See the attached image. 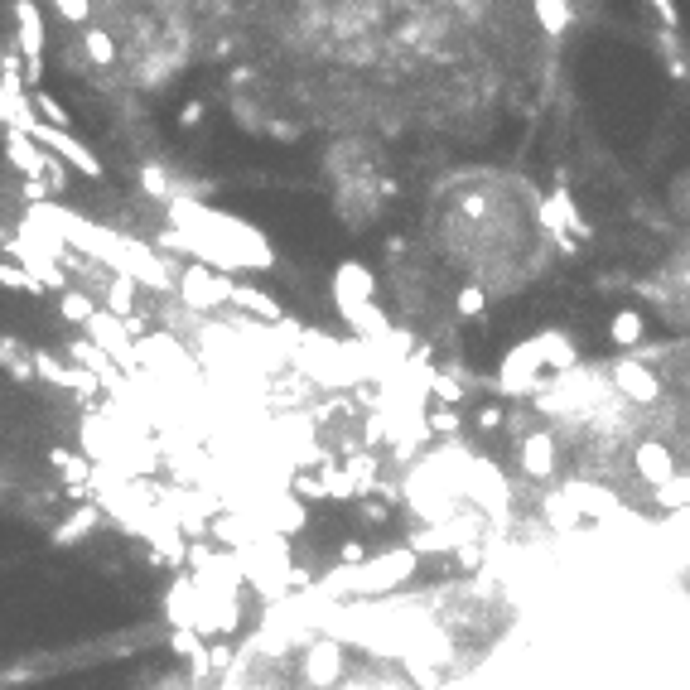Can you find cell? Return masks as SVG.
<instances>
[{
	"instance_id": "8fae6325",
	"label": "cell",
	"mask_w": 690,
	"mask_h": 690,
	"mask_svg": "<svg viewBox=\"0 0 690 690\" xmlns=\"http://www.w3.org/2000/svg\"><path fill=\"white\" fill-rule=\"evenodd\" d=\"M338 319H343L348 329L358 333L362 343H382V338H391V333H396L391 314L377 300H372V304H348V309H338Z\"/></svg>"
},
{
	"instance_id": "3957f363",
	"label": "cell",
	"mask_w": 690,
	"mask_h": 690,
	"mask_svg": "<svg viewBox=\"0 0 690 690\" xmlns=\"http://www.w3.org/2000/svg\"><path fill=\"white\" fill-rule=\"evenodd\" d=\"M232 285H237L232 276H222V271H213V266L194 261V266L179 276V300L189 304L194 314H213L218 304H232Z\"/></svg>"
},
{
	"instance_id": "ba28073f",
	"label": "cell",
	"mask_w": 690,
	"mask_h": 690,
	"mask_svg": "<svg viewBox=\"0 0 690 690\" xmlns=\"http://www.w3.org/2000/svg\"><path fill=\"white\" fill-rule=\"evenodd\" d=\"M87 338H92L107 358L136 362V338H131V324H126V319H116V314H107V309H97V319L87 324Z\"/></svg>"
},
{
	"instance_id": "9c48e42d",
	"label": "cell",
	"mask_w": 690,
	"mask_h": 690,
	"mask_svg": "<svg viewBox=\"0 0 690 690\" xmlns=\"http://www.w3.org/2000/svg\"><path fill=\"white\" fill-rule=\"evenodd\" d=\"M517 459H522V473L536 478V483H551L555 478V440L546 430H531L517 440Z\"/></svg>"
},
{
	"instance_id": "9a60e30c",
	"label": "cell",
	"mask_w": 690,
	"mask_h": 690,
	"mask_svg": "<svg viewBox=\"0 0 690 690\" xmlns=\"http://www.w3.org/2000/svg\"><path fill=\"white\" fill-rule=\"evenodd\" d=\"M565 493H570V502L580 507V512H589V517H623V507H618V497L608 493V488H594V483H565Z\"/></svg>"
},
{
	"instance_id": "b9f144b4",
	"label": "cell",
	"mask_w": 690,
	"mask_h": 690,
	"mask_svg": "<svg viewBox=\"0 0 690 690\" xmlns=\"http://www.w3.org/2000/svg\"><path fill=\"white\" fill-rule=\"evenodd\" d=\"M362 517H367V522H387V502H367V497H362Z\"/></svg>"
},
{
	"instance_id": "44dd1931",
	"label": "cell",
	"mask_w": 690,
	"mask_h": 690,
	"mask_svg": "<svg viewBox=\"0 0 690 690\" xmlns=\"http://www.w3.org/2000/svg\"><path fill=\"white\" fill-rule=\"evenodd\" d=\"M531 15L541 20L546 34H565V29L575 25V5H565V0H536V5H531Z\"/></svg>"
},
{
	"instance_id": "7bdbcfd3",
	"label": "cell",
	"mask_w": 690,
	"mask_h": 690,
	"mask_svg": "<svg viewBox=\"0 0 690 690\" xmlns=\"http://www.w3.org/2000/svg\"><path fill=\"white\" fill-rule=\"evenodd\" d=\"M198 121H203V102H189L179 111V126H198Z\"/></svg>"
},
{
	"instance_id": "1f68e13d",
	"label": "cell",
	"mask_w": 690,
	"mask_h": 690,
	"mask_svg": "<svg viewBox=\"0 0 690 690\" xmlns=\"http://www.w3.org/2000/svg\"><path fill=\"white\" fill-rule=\"evenodd\" d=\"M488 309V295H483V285H464L459 295H454V314L459 319H478Z\"/></svg>"
},
{
	"instance_id": "8d00e7d4",
	"label": "cell",
	"mask_w": 690,
	"mask_h": 690,
	"mask_svg": "<svg viewBox=\"0 0 690 690\" xmlns=\"http://www.w3.org/2000/svg\"><path fill=\"white\" fill-rule=\"evenodd\" d=\"M338 565H343V570H362V565H367V546H362V541H343Z\"/></svg>"
},
{
	"instance_id": "cb8c5ba5",
	"label": "cell",
	"mask_w": 690,
	"mask_h": 690,
	"mask_svg": "<svg viewBox=\"0 0 690 690\" xmlns=\"http://www.w3.org/2000/svg\"><path fill=\"white\" fill-rule=\"evenodd\" d=\"M58 314H63V319H68V324H92V319H97V304H92V295H87V290H63V295H58Z\"/></svg>"
},
{
	"instance_id": "8992f818",
	"label": "cell",
	"mask_w": 690,
	"mask_h": 690,
	"mask_svg": "<svg viewBox=\"0 0 690 690\" xmlns=\"http://www.w3.org/2000/svg\"><path fill=\"white\" fill-rule=\"evenodd\" d=\"M329 300L333 309H348V304H372L377 300V276L362 266V261H338L333 266V280H329Z\"/></svg>"
},
{
	"instance_id": "7c38bea8",
	"label": "cell",
	"mask_w": 690,
	"mask_h": 690,
	"mask_svg": "<svg viewBox=\"0 0 690 690\" xmlns=\"http://www.w3.org/2000/svg\"><path fill=\"white\" fill-rule=\"evenodd\" d=\"M633 464H637V478H642V483H652V493L666 488V483L676 478V459H671V449H666L662 440H642V444H637Z\"/></svg>"
},
{
	"instance_id": "6da1fadb",
	"label": "cell",
	"mask_w": 690,
	"mask_h": 690,
	"mask_svg": "<svg viewBox=\"0 0 690 690\" xmlns=\"http://www.w3.org/2000/svg\"><path fill=\"white\" fill-rule=\"evenodd\" d=\"M415 565H420V555H415L411 546H396V551L372 555L362 570H343V565H338V575H324V584H319V599H333V594L377 599V594H391L396 584L411 580Z\"/></svg>"
},
{
	"instance_id": "ac0fdd59",
	"label": "cell",
	"mask_w": 690,
	"mask_h": 690,
	"mask_svg": "<svg viewBox=\"0 0 690 690\" xmlns=\"http://www.w3.org/2000/svg\"><path fill=\"white\" fill-rule=\"evenodd\" d=\"M97 522H102V507H97V502H83V507L54 531V546H73V541H83L87 531H97Z\"/></svg>"
},
{
	"instance_id": "ffe728a7",
	"label": "cell",
	"mask_w": 690,
	"mask_h": 690,
	"mask_svg": "<svg viewBox=\"0 0 690 690\" xmlns=\"http://www.w3.org/2000/svg\"><path fill=\"white\" fill-rule=\"evenodd\" d=\"M232 304H242V309H251L256 319H271V324H285V314H280V304L271 300V295H261V290H251V285H232Z\"/></svg>"
},
{
	"instance_id": "484cf974",
	"label": "cell",
	"mask_w": 690,
	"mask_h": 690,
	"mask_svg": "<svg viewBox=\"0 0 690 690\" xmlns=\"http://www.w3.org/2000/svg\"><path fill=\"white\" fill-rule=\"evenodd\" d=\"M657 507L662 512H671V517H681L690 507V473H676L666 488H657Z\"/></svg>"
},
{
	"instance_id": "f35d334b",
	"label": "cell",
	"mask_w": 690,
	"mask_h": 690,
	"mask_svg": "<svg viewBox=\"0 0 690 690\" xmlns=\"http://www.w3.org/2000/svg\"><path fill=\"white\" fill-rule=\"evenodd\" d=\"M266 131H271V140H280V145H295V140H300V126H295V121H271Z\"/></svg>"
},
{
	"instance_id": "d590c367",
	"label": "cell",
	"mask_w": 690,
	"mask_h": 690,
	"mask_svg": "<svg viewBox=\"0 0 690 690\" xmlns=\"http://www.w3.org/2000/svg\"><path fill=\"white\" fill-rule=\"evenodd\" d=\"M473 425H478V430H502V425H507V411H502V406H478V411H473Z\"/></svg>"
},
{
	"instance_id": "4316f807",
	"label": "cell",
	"mask_w": 690,
	"mask_h": 690,
	"mask_svg": "<svg viewBox=\"0 0 690 690\" xmlns=\"http://www.w3.org/2000/svg\"><path fill=\"white\" fill-rule=\"evenodd\" d=\"M0 353H5V372L15 377V382H29V377H39V367H34V353H25L15 338H5L0 343Z\"/></svg>"
},
{
	"instance_id": "2e32d148",
	"label": "cell",
	"mask_w": 690,
	"mask_h": 690,
	"mask_svg": "<svg viewBox=\"0 0 690 690\" xmlns=\"http://www.w3.org/2000/svg\"><path fill=\"white\" fill-rule=\"evenodd\" d=\"M309 522V507L295 493H271V531L276 536H300Z\"/></svg>"
},
{
	"instance_id": "30bf717a",
	"label": "cell",
	"mask_w": 690,
	"mask_h": 690,
	"mask_svg": "<svg viewBox=\"0 0 690 690\" xmlns=\"http://www.w3.org/2000/svg\"><path fill=\"white\" fill-rule=\"evenodd\" d=\"M15 20H20V54L29 58V83L44 73V20H39V5L20 0L15 5Z\"/></svg>"
},
{
	"instance_id": "f1b7e54d",
	"label": "cell",
	"mask_w": 690,
	"mask_h": 690,
	"mask_svg": "<svg viewBox=\"0 0 690 690\" xmlns=\"http://www.w3.org/2000/svg\"><path fill=\"white\" fill-rule=\"evenodd\" d=\"M324 483H329V497H333V502H348V497L362 493L358 478H353L348 469H333V464H324Z\"/></svg>"
},
{
	"instance_id": "74e56055",
	"label": "cell",
	"mask_w": 690,
	"mask_h": 690,
	"mask_svg": "<svg viewBox=\"0 0 690 690\" xmlns=\"http://www.w3.org/2000/svg\"><path fill=\"white\" fill-rule=\"evenodd\" d=\"M652 15L662 20V29H681V10L671 0H652Z\"/></svg>"
},
{
	"instance_id": "52a82bcc",
	"label": "cell",
	"mask_w": 690,
	"mask_h": 690,
	"mask_svg": "<svg viewBox=\"0 0 690 690\" xmlns=\"http://www.w3.org/2000/svg\"><path fill=\"white\" fill-rule=\"evenodd\" d=\"M613 387L623 391L628 401H637V406H652V401H662V377L647 367V362H637V358H618L613 367Z\"/></svg>"
},
{
	"instance_id": "d4e9b609",
	"label": "cell",
	"mask_w": 690,
	"mask_h": 690,
	"mask_svg": "<svg viewBox=\"0 0 690 690\" xmlns=\"http://www.w3.org/2000/svg\"><path fill=\"white\" fill-rule=\"evenodd\" d=\"M136 184L150 198H165V203H174V198H179V189H174V179H169L165 165H140L136 169Z\"/></svg>"
},
{
	"instance_id": "4dcf8cb0",
	"label": "cell",
	"mask_w": 690,
	"mask_h": 690,
	"mask_svg": "<svg viewBox=\"0 0 690 690\" xmlns=\"http://www.w3.org/2000/svg\"><path fill=\"white\" fill-rule=\"evenodd\" d=\"M290 493L300 502H314V497H329V483H324V473H290Z\"/></svg>"
},
{
	"instance_id": "e0dca14e",
	"label": "cell",
	"mask_w": 690,
	"mask_h": 690,
	"mask_svg": "<svg viewBox=\"0 0 690 690\" xmlns=\"http://www.w3.org/2000/svg\"><path fill=\"white\" fill-rule=\"evenodd\" d=\"M541 517H546V526H555V531H575V526L584 522V512L570 502V493H546L541 497Z\"/></svg>"
},
{
	"instance_id": "e575fe53",
	"label": "cell",
	"mask_w": 690,
	"mask_h": 690,
	"mask_svg": "<svg viewBox=\"0 0 690 690\" xmlns=\"http://www.w3.org/2000/svg\"><path fill=\"white\" fill-rule=\"evenodd\" d=\"M54 15L63 20V25H87V15H92V5L87 0H58Z\"/></svg>"
},
{
	"instance_id": "603a6c76",
	"label": "cell",
	"mask_w": 690,
	"mask_h": 690,
	"mask_svg": "<svg viewBox=\"0 0 690 690\" xmlns=\"http://www.w3.org/2000/svg\"><path fill=\"white\" fill-rule=\"evenodd\" d=\"M136 280H126V276H111V285H107V314H116V319H136Z\"/></svg>"
},
{
	"instance_id": "7402d4cb",
	"label": "cell",
	"mask_w": 690,
	"mask_h": 690,
	"mask_svg": "<svg viewBox=\"0 0 690 690\" xmlns=\"http://www.w3.org/2000/svg\"><path fill=\"white\" fill-rule=\"evenodd\" d=\"M83 54L92 58L97 68H111V63L121 58V54H116V39H111V34H107L102 25H87V29H83Z\"/></svg>"
},
{
	"instance_id": "f6af8a7d",
	"label": "cell",
	"mask_w": 690,
	"mask_h": 690,
	"mask_svg": "<svg viewBox=\"0 0 690 690\" xmlns=\"http://www.w3.org/2000/svg\"><path fill=\"white\" fill-rule=\"evenodd\" d=\"M251 78H256V68H247V63H242V68H232V83H237V87L251 83Z\"/></svg>"
},
{
	"instance_id": "f546056e",
	"label": "cell",
	"mask_w": 690,
	"mask_h": 690,
	"mask_svg": "<svg viewBox=\"0 0 690 690\" xmlns=\"http://www.w3.org/2000/svg\"><path fill=\"white\" fill-rule=\"evenodd\" d=\"M34 111H39V121L44 126H54V131H68V107L49 97V92H34Z\"/></svg>"
},
{
	"instance_id": "277c9868",
	"label": "cell",
	"mask_w": 690,
	"mask_h": 690,
	"mask_svg": "<svg viewBox=\"0 0 690 690\" xmlns=\"http://www.w3.org/2000/svg\"><path fill=\"white\" fill-rule=\"evenodd\" d=\"M304 686L309 690H333L343 681V642L338 637H314L309 647H304Z\"/></svg>"
},
{
	"instance_id": "ee69618b",
	"label": "cell",
	"mask_w": 690,
	"mask_h": 690,
	"mask_svg": "<svg viewBox=\"0 0 690 690\" xmlns=\"http://www.w3.org/2000/svg\"><path fill=\"white\" fill-rule=\"evenodd\" d=\"M464 213H469V218H483L488 208H483V198H478V194H469V198H464Z\"/></svg>"
},
{
	"instance_id": "d6a6232c",
	"label": "cell",
	"mask_w": 690,
	"mask_h": 690,
	"mask_svg": "<svg viewBox=\"0 0 690 690\" xmlns=\"http://www.w3.org/2000/svg\"><path fill=\"white\" fill-rule=\"evenodd\" d=\"M425 425L435 435H449V444H454V435H459V411L454 406H425Z\"/></svg>"
},
{
	"instance_id": "bcb514c9",
	"label": "cell",
	"mask_w": 690,
	"mask_h": 690,
	"mask_svg": "<svg viewBox=\"0 0 690 690\" xmlns=\"http://www.w3.org/2000/svg\"><path fill=\"white\" fill-rule=\"evenodd\" d=\"M686 266H690V247H686Z\"/></svg>"
},
{
	"instance_id": "836d02e7",
	"label": "cell",
	"mask_w": 690,
	"mask_h": 690,
	"mask_svg": "<svg viewBox=\"0 0 690 690\" xmlns=\"http://www.w3.org/2000/svg\"><path fill=\"white\" fill-rule=\"evenodd\" d=\"M0 280H5V290H20V295H44V285L29 276V271H15L10 261H5V271H0Z\"/></svg>"
},
{
	"instance_id": "83f0119b",
	"label": "cell",
	"mask_w": 690,
	"mask_h": 690,
	"mask_svg": "<svg viewBox=\"0 0 690 690\" xmlns=\"http://www.w3.org/2000/svg\"><path fill=\"white\" fill-rule=\"evenodd\" d=\"M464 401V382L454 377V372H435V382H430V406H459Z\"/></svg>"
},
{
	"instance_id": "5b68a950",
	"label": "cell",
	"mask_w": 690,
	"mask_h": 690,
	"mask_svg": "<svg viewBox=\"0 0 690 690\" xmlns=\"http://www.w3.org/2000/svg\"><path fill=\"white\" fill-rule=\"evenodd\" d=\"M29 136L39 140V145H44L49 155H58L63 165H73L78 174H87V179H107L102 160H97V155H92V150H87V145H83L78 136H68V131H54V126H44V121H39V126L29 131Z\"/></svg>"
},
{
	"instance_id": "d6986e66",
	"label": "cell",
	"mask_w": 690,
	"mask_h": 690,
	"mask_svg": "<svg viewBox=\"0 0 690 690\" xmlns=\"http://www.w3.org/2000/svg\"><path fill=\"white\" fill-rule=\"evenodd\" d=\"M608 338H613L618 348H637V343L647 338V319H642L637 309H618L613 324H608Z\"/></svg>"
},
{
	"instance_id": "60d3db41",
	"label": "cell",
	"mask_w": 690,
	"mask_h": 690,
	"mask_svg": "<svg viewBox=\"0 0 690 690\" xmlns=\"http://www.w3.org/2000/svg\"><path fill=\"white\" fill-rule=\"evenodd\" d=\"M208 666L227 671V666H232V647H227V642H213V647H208Z\"/></svg>"
},
{
	"instance_id": "4fadbf2b",
	"label": "cell",
	"mask_w": 690,
	"mask_h": 690,
	"mask_svg": "<svg viewBox=\"0 0 690 690\" xmlns=\"http://www.w3.org/2000/svg\"><path fill=\"white\" fill-rule=\"evenodd\" d=\"M5 155L25 179H44L49 174V150L34 136H25V131H5Z\"/></svg>"
},
{
	"instance_id": "ab89813d",
	"label": "cell",
	"mask_w": 690,
	"mask_h": 690,
	"mask_svg": "<svg viewBox=\"0 0 690 690\" xmlns=\"http://www.w3.org/2000/svg\"><path fill=\"white\" fill-rule=\"evenodd\" d=\"M49 194H54V189H49V179H25V198H29V208H39V203H44Z\"/></svg>"
},
{
	"instance_id": "7a4b0ae2",
	"label": "cell",
	"mask_w": 690,
	"mask_h": 690,
	"mask_svg": "<svg viewBox=\"0 0 690 690\" xmlns=\"http://www.w3.org/2000/svg\"><path fill=\"white\" fill-rule=\"evenodd\" d=\"M493 387L502 391V396H512V401H522V396H546V387H551V367L541 358L536 338L512 343V348L502 353V367H497Z\"/></svg>"
},
{
	"instance_id": "5bb4252c",
	"label": "cell",
	"mask_w": 690,
	"mask_h": 690,
	"mask_svg": "<svg viewBox=\"0 0 690 690\" xmlns=\"http://www.w3.org/2000/svg\"><path fill=\"white\" fill-rule=\"evenodd\" d=\"M536 348H541L546 367L560 372V377H570V372L580 367V343H575L565 329H541V333H536Z\"/></svg>"
}]
</instances>
